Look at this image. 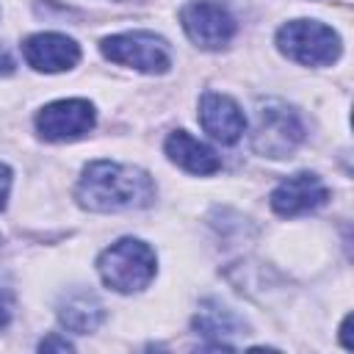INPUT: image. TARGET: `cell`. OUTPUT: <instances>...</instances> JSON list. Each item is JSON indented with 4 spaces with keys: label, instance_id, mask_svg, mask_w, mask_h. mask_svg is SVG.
Segmentation results:
<instances>
[{
    "label": "cell",
    "instance_id": "1",
    "mask_svg": "<svg viewBox=\"0 0 354 354\" xmlns=\"http://www.w3.org/2000/svg\"><path fill=\"white\" fill-rule=\"evenodd\" d=\"M75 196L80 207L94 213L138 210L152 205L155 183L138 166H127L116 160H94L83 169Z\"/></svg>",
    "mask_w": 354,
    "mask_h": 354
},
{
    "label": "cell",
    "instance_id": "2",
    "mask_svg": "<svg viewBox=\"0 0 354 354\" xmlns=\"http://www.w3.org/2000/svg\"><path fill=\"white\" fill-rule=\"evenodd\" d=\"M97 271L116 293H136L155 277V252L138 238H122L97 257Z\"/></svg>",
    "mask_w": 354,
    "mask_h": 354
},
{
    "label": "cell",
    "instance_id": "3",
    "mask_svg": "<svg viewBox=\"0 0 354 354\" xmlns=\"http://www.w3.org/2000/svg\"><path fill=\"white\" fill-rule=\"evenodd\" d=\"M304 138L299 113L282 100H263L254 111L252 149L263 158H288Z\"/></svg>",
    "mask_w": 354,
    "mask_h": 354
},
{
    "label": "cell",
    "instance_id": "4",
    "mask_svg": "<svg viewBox=\"0 0 354 354\" xmlns=\"http://www.w3.org/2000/svg\"><path fill=\"white\" fill-rule=\"evenodd\" d=\"M277 47L296 64L326 66L340 58V36L315 19H293L277 30Z\"/></svg>",
    "mask_w": 354,
    "mask_h": 354
},
{
    "label": "cell",
    "instance_id": "5",
    "mask_svg": "<svg viewBox=\"0 0 354 354\" xmlns=\"http://www.w3.org/2000/svg\"><path fill=\"white\" fill-rule=\"evenodd\" d=\"M100 50L108 61L138 69V72H149V75H163L171 66V55H169L166 41L155 33H147V30L108 36V39H102Z\"/></svg>",
    "mask_w": 354,
    "mask_h": 354
},
{
    "label": "cell",
    "instance_id": "6",
    "mask_svg": "<svg viewBox=\"0 0 354 354\" xmlns=\"http://www.w3.org/2000/svg\"><path fill=\"white\" fill-rule=\"evenodd\" d=\"M183 30L196 47L218 50L235 36V19L232 14L216 3V0H194L180 11Z\"/></svg>",
    "mask_w": 354,
    "mask_h": 354
},
{
    "label": "cell",
    "instance_id": "7",
    "mask_svg": "<svg viewBox=\"0 0 354 354\" xmlns=\"http://www.w3.org/2000/svg\"><path fill=\"white\" fill-rule=\"evenodd\" d=\"M94 127V108L88 100H55L36 113V133L44 141H72Z\"/></svg>",
    "mask_w": 354,
    "mask_h": 354
},
{
    "label": "cell",
    "instance_id": "8",
    "mask_svg": "<svg viewBox=\"0 0 354 354\" xmlns=\"http://www.w3.org/2000/svg\"><path fill=\"white\" fill-rule=\"evenodd\" d=\"M326 196H329V191L321 183V177H315L310 171H299V174L282 180L271 191V207L279 216H301V213L321 207L326 202Z\"/></svg>",
    "mask_w": 354,
    "mask_h": 354
},
{
    "label": "cell",
    "instance_id": "9",
    "mask_svg": "<svg viewBox=\"0 0 354 354\" xmlns=\"http://www.w3.org/2000/svg\"><path fill=\"white\" fill-rule=\"evenodd\" d=\"M22 55L36 72H64L80 61V47L64 33H36L22 41Z\"/></svg>",
    "mask_w": 354,
    "mask_h": 354
},
{
    "label": "cell",
    "instance_id": "10",
    "mask_svg": "<svg viewBox=\"0 0 354 354\" xmlns=\"http://www.w3.org/2000/svg\"><path fill=\"white\" fill-rule=\"evenodd\" d=\"M199 122L205 133H210L221 144H235L246 130V116L238 102L227 94L205 91L199 100Z\"/></svg>",
    "mask_w": 354,
    "mask_h": 354
},
{
    "label": "cell",
    "instance_id": "11",
    "mask_svg": "<svg viewBox=\"0 0 354 354\" xmlns=\"http://www.w3.org/2000/svg\"><path fill=\"white\" fill-rule=\"evenodd\" d=\"M166 155L171 163H177L180 169H185L191 174H213L221 169L218 155L185 130H174L166 138Z\"/></svg>",
    "mask_w": 354,
    "mask_h": 354
},
{
    "label": "cell",
    "instance_id": "12",
    "mask_svg": "<svg viewBox=\"0 0 354 354\" xmlns=\"http://www.w3.org/2000/svg\"><path fill=\"white\" fill-rule=\"evenodd\" d=\"M58 321L75 335H88L105 321V307L91 290H69L58 301Z\"/></svg>",
    "mask_w": 354,
    "mask_h": 354
},
{
    "label": "cell",
    "instance_id": "13",
    "mask_svg": "<svg viewBox=\"0 0 354 354\" xmlns=\"http://www.w3.org/2000/svg\"><path fill=\"white\" fill-rule=\"evenodd\" d=\"M194 329H196V335L210 337V340H213V348H232L224 337L241 335V332H243V324H241V318H238L232 310H227L224 304H218V301H205V304L199 307V313L194 315Z\"/></svg>",
    "mask_w": 354,
    "mask_h": 354
},
{
    "label": "cell",
    "instance_id": "14",
    "mask_svg": "<svg viewBox=\"0 0 354 354\" xmlns=\"http://www.w3.org/2000/svg\"><path fill=\"white\" fill-rule=\"evenodd\" d=\"M11 315H14V299H11V293H8V290H3V288H0V329H6V326H8Z\"/></svg>",
    "mask_w": 354,
    "mask_h": 354
},
{
    "label": "cell",
    "instance_id": "15",
    "mask_svg": "<svg viewBox=\"0 0 354 354\" xmlns=\"http://www.w3.org/2000/svg\"><path fill=\"white\" fill-rule=\"evenodd\" d=\"M39 348H41V351H72V343H69L66 337L50 335V337H44V340L39 343Z\"/></svg>",
    "mask_w": 354,
    "mask_h": 354
},
{
    "label": "cell",
    "instance_id": "16",
    "mask_svg": "<svg viewBox=\"0 0 354 354\" xmlns=\"http://www.w3.org/2000/svg\"><path fill=\"white\" fill-rule=\"evenodd\" d=\"M8 188H11V169L6 163H0V210L6 207L8 199Z\"/></svg>",
    "mask_w": 354,
    "mask_h": 354
},
{
    "label": "cell",
    "instance_id": "17",
    "mask_svg": "<svg viewBox=\"0 0 354 354\" xmlns=\"http://www.w3.org/2000/svg\"><path fill=\"white\" fill-rule=\"evenodd\" d=\"M14 72V64L8 55H0V75H11Z\"/></svg>",
    "mask_w": 354,
    "mask_h": 354
}]
</instances>
